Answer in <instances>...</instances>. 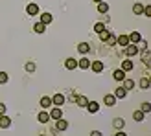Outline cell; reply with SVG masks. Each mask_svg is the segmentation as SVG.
Wrapping results in <instances>:
<instances>
[{"mask_svg": "<svg viewBox=\"0 0 151 136\" xmlns=\"http://www.w3.org/2000/svg\"><path fill=\"white\" fill-rule=\"evenodd\" d=\"M125 54H127V57H134L138 54V46H137V44H127V46H125Z\"/></svg>", "mask_w": 151, "mask_h": 136, "instance_id": "cell-1", "label": "cell"}, {"mask_svg": "<svg viewBox=\"0 0 151 136\" xmlns=\"http://www.w3.org/2000/svg\"><path fill=\"white\" fill-rule=\"evenodd\" d=\"M87 110L90 112V114L100 112V103H98V101H88V103H87Z\"/></svg>", "mask_w": 151, "mask_h": 136, "instance_id": "cell-2", "label": "cell"}, {"mask_svg": "<svg viewBox=\"0 0 151 136\" xmlns=\"http://www.w3.org/2000/svg\"><path fill=\"white\" fill-rule=\"evenodd\" d=\"M54 22V15H50V13H41V24H52Z\"/></svg>", "mask_w": 151, "mask_h": 136, "instance_id": "cell-3", "label": "cell"}, {"mask_svg": "<svg viewBox=\"0 0 151 136\" xmlns=\"http://www.w3.org/2000/svg\"><path fill=\"white\" fill-rule=\"evenodd\" d=\"M90 68H92V72L101 74L103 72V63L101 61H94V63H90Z\"/></svg>", "mask_w": 151, "mask_h": 136, "instance_id": "cell-4", "label": "cell"}, {"mask_svg": "<svg viewBox=\"0 0 151 136\" xmlns=\"http://www.w3.org/2000/svg\"><path fill=\"white\" fill-rule=\"evenodd\" d=\"M48 114H50V118H54V120H61L63 118V110L59 109V107H54V110L48 112Z\"/></svg>", "mask_w": 151, "mask_h": 136, "instance_id": "cell-5", "label": "cell"}, {"mask_svg": "<svg viewBox=\"0 0 151 136\" xmlns=\"http://www.w3.org/2000/svg\"><path fill=\"white\" fill-rule=\"evenodd\" d=\"M7 127H11V120L7 118L6 114L0 116V129H7Z\"/></svg>", "mask_w": 151, "mask_h": 136, "instance_id": "cell-6", "label": "cell"}, {"mask_svg": "<svg viewBox=\"0 0 151 136\" xmlns=\"http://www.w3.org/2000/svg\"><path fill=\"white\" fill-rule=\"evenodd\" d=\"M142 41V35L138 33V31H133L131 35H129V44H137V42H140Z\"/></svg>", "mask_w": 151, "mask_h": 136, "instance_id": "cell-7", "label": "cell"}, {"mask_svg": "<svg viewBox=\"0 0 151 136\" xmlns=\"http://www.w3.org/2000/svg\"><path fill=\"white\" fill-rule=\"evenodd\" d=\"M65 68H68V70H74V68H78V61L76 59H72V57H68L65 61Z\"/></svg>", "mask_w": 151, "mask_h": 136, "instance_id": "cell-8", "label": "cell"}, {"mask_svg": "<svg viewBox=\"0 0 151 136\" xmlns=\"http://www.w3.org/2000/svg\"><path fill=\"white\" fill-rule=\"evenodd\" d=\"M116 44H120V46H127V44H129V37L127 35H120V37H116Z\"/></svg>", "mask_w": 151, "mask_h": 136, "instance_id": "cell-9", "label": "cell"}, {"mask_svg": "<svg viewBox=\"0 0 151 136\" xmlns=\"http://www.w3.org/2000/svg\"><path fill=\"white\" fill-rule=\"evenodd\" d=\"M112 77H114L116 81H124V79H125V72L122 70V68H118V70H114V74H112Z\"/></svg>", "mask_w": 151, "mask_h": 136, "instance_id": "cell-10", "label": "cell"}, {"mask_svg": "<svg viewBox=\"0 0 151 136\" xmlns=\"http://www.w3.org/2000/svg\"><path fill=\"white\" fill-rule=\"evenodd\" d=\"M52 103L57 105V107H59V105H63V103H65V96H63V94H55L54 97H52Z\"/></svg>", "mask_w": 151, "mask_h": 136, "instance_id": "cell-11", "label": "cell"}, {"mask_svg": "<svg viewBox=\"0 0 151 136\" xmlns=\"http://www.w3.org/2000/svg\"><path fill=\"white\" fill-rule=\"evenodd\" d=\"M26 11H28V15H39V6H37V4H29L26 7Z\"/></svg>", "mask_w": 151, "mask_h": 136, "instance_id": "cell-12", "label": "cell"}, {"mask_svg": "<svg viewBox=\"0 0 151 136\" xmlns=\"http://www.w3.org/2000/svg\"><path fill=\"white\" fill-rule=\"evenodd\" d=\"M88 50H90V46H88V42H81V44H78V52L79 54H88Z\"/></svg>", "mask_w": 151, "mask_h": 136, "instance_id": "cell-13", "label": "cell"}, {"mask_svg": "<svg viewBox=\"0 0 151 136\" xmlns=\"http://www.w3.org/2000/svg\"><path fill=\"white\" fill-rule=\"evenodd\" d=\"M125 96H127V90L124 87H118L114 90V97H116V99H118V97H125Z\"/></svg>", "mask_w": 151, "mask_h": 136, "instance_id": "cell-14", "label": "cell"}, {"mask_svg": "<svg viewBox=\"0 0 151 136\" xmlns=\"http://www.w3.org/2000/svg\"><path fill=\"white\" fill-rule=\"evenodd\" d=\"M41 107H42V109H48V107H52V97H48V96L41 97Z\"/></svg>", "mask_w": 151, "mask_h": 136, "instance_id": "cell-15", "label": "cell"}, {"mask_svg": "<svg viewBox=\"0 0 151 136\" xmlns=\"http://www.w3.org/2000/svg\"><path fill=\"white\" fill-rule=\"evenodd\" d=\"M122 70H124V72L133 70V61H131V59H125V61L122 63Z\"/></svg>", "mask_w": 151, "mask_h": 136, "instance_id": "cell-16", "label": "cell"}, {"mask_svg": "<svg viewBox=\"0 0 151 136\" xmlns=\"http://www.w3.org/2000/svg\"><path fill=\"white\" fill-rule=\"evenodd\" d=\"M114 103H116V97H114V94H107V96H105V105H109V107H112Z\"/></svg>", "mask_w": 151, "mask_h": 136, "instance_id": "cell-17", "label": "cell"}, {"mask_svg": "<svg viewBox=\"0 0 151 136\" xmlns=\"http://www.w3.org/2000/svg\"><path fill=\"white\" fill-rule=\"evenodd\" d=\"M37 118H39L41 123H48L50 122V114H48V112H39V116H37Z\"/></svg>", "mask_w": 151, "mask_h": 136, "instance_id": "cell-18", "label": "cell"}, {"mask_svg": "<svg viewBox=\"0 0 151 136\" xmlns=\"http://www.w3.org/2000/svg\"><path fill=\"white\" fill-rule=\"evenodd\" d=\"M76 103H78L79 107H87V103H88V99H87L85 96H78V97H76Z\"/></svg>", "mask_w": 151, "mask_h": 136, "instance_id": "cell-19", "label": "cell"}, {"mask_svg": "<svg viewBox=\"0 0 151 136\" xmlns=\"http://www.w3.org/2000/svg\"><path fill=\"white\" fill-rule=\"evenodd\" d=\"M66 127H68V122H66V120H57V131H65Z\"/></svg>", "mask_w": 151, "mask_h": 136, "instance_id": "cell-20", "label": "cell"}, {"mask_svg": "<svg viewBox=\"0 0 151 136\" xmlns=\"http://www.w3.org/2000/svg\"><path fill=\"white\" fill-rule=\"evenodd\" d=\"M44 29H46V26L41 24V22H37V24H33V31L35 33H44Z\"/></svg>", "mask_w": 151, "mask_h": 136, "instance_id": "cell-21", "label": "cell"}, {"mask_svg": "<svg viewBox=\"0 0 151 136\" xmlns=\"http://www.w3.org/2000/svg\"><path fill=\"white\" fill-rule=\"evenodd\" d=\"M78 66H79V68H83V70H85V68H88V66H90V61H88L87 57H83L81 61H78Z\"/></svg>", "mask_w": 151, "mask_h": 136, "instance_id": "cell-22", "label": "cell"}, {"mask_svg": "<svg viewBox=\"0 0 151 136\" xmlns=\"http://www.w3.org/2000/svg\"><path fill=\"white\" fill-rule=\"evenodd\" d=\"M124 88L125 90H133L134 88V81L133 79H124Z\"/></svg>", "mask_w": 151, "mask_h": 136, "instance_id": "cell-23", "label": "cell"}, {"mask_svg": "<svg viewBox=\"0 0 151 136\" xmlns=\"http://www.w3.org/2000/svg\"><path fill=\"white\" fill-rule=\"evenodd\" d=\"M142 11H144V6L142 4H134L133 6V13L134 15H142Z\"/></svg>", "mask_w": 151, "mask_h": 136, "instance_id": "cell-24", "label": "cell"}, {"mask_svg": "<svg viewBox=\"0 0 151 136\" xmlns=\"http://www.w3.org/2000/svg\"><path fill=\"white\" fill-rule=\"evenodd\" d=\"M133 120H134V122H142V120H144V112H142V110H137V112L133 114Z\"/></svg>", "mask_w": 151, "mask_h": 136, "instance_id": "cell-25", "label": "cell"}, {"mask_svg": "<svg viewBox=\"0 0 151 136\" xmlns=\"http://www.w3.org/2000/svg\"><path fill=\"white\" fill-rule=\"evenodd\" d=\"M98 11H100V13H107L109 11V6L105 4V2H100V4H98Z\"/></svg>", "mask_w": 151, "mask_h": 136, "instance_id": "cell-26", "label": "cell"}, {"mask_svg": "<svg viewBox=\"0 0 151 136\" xmlns=\"http://www.w3.org/2000/svg\"><path fill=\"white\" fill-rule=\"evenodd\" d=\"M7 81H9V75H7L6 72H0V85H6Z\"/></svg>", "mask_w": 151, "mask_h": 136, "instance_id": "cell-27", "label": "cell"}, {"mask_svg": "<svg viewBox=\"0 0 151 136\" xmlns=\"http://www.w3.org/2000/svg\"><path fill=\"white\" fill-rule=\"evenodd\" d=\"M112 123H114V127H116L118 131H122V127H124V120H120V118H116V120H114V122H112Z\"/></svg>", "mask_w": 151, "mask_h": 136, "instance_id": "cell-28", "label": "cell"}, {"mask_svg": "<svg viewBox=\"0 0 151 136\" xmlns=\"http://www.w3.org/2000/svg\"><path fill=\"white\" fill-rule=\"evenodd\" d=\"M109 37H111V31H105V29H103V31L100 33V39H101L103 42H107V39H109Z\"/></svg>", "mask_w": 151, "mask_h": 136, "instance_id": "cell-29", "label": "cell"}, {"mask_svg": "<svg viewBox=\"0 0 151 136\" xmlns=\"http://www.w3.org/2000/svg\"><path fill=\"white\" fill-rule=\"evenodd\" d=\"M103 29H105V26L101 24V22H98V24H94V31H96V33H101Z\"/></svg>", "mask_w": 151, "mask_h": 136, "instance_id": "cell-30", "label": "cell"}, {"mask_svg": "<svg viewBox=\"0 0 151 136\" xmlns=\"http://www.w3.org/2000/svg\"><path fill=\"white\" fill-rule=\"evenodd\" d=\"M140 87H142V88H149V79H147V77L140 79Z\"/></svg>", "mask_w": 151, "mask_h": 136, "instance_id": "cell-31", "label": "cell"}, {"mask_svg": "<svg viewBox=\"0 0 151 136\" xmlns=\"http://www.w3.org/2000/svg\"><path fill=\"white\" fill-rule=\"evenodd\" d=\"M107 42L111 44V46H114V44H116V35H114V33H111V37L107 39Z\"/></svg>", "mask_w": 151, "mask_h": 136, "instance_id": "cell-32", "label": "cell"}, {"mask_svg": "<svg viewBox=\"0 0 151 136\" xmlns=\"http://www.w3.org/2000/svg\"><path fill=\"white\" fill-rule=\"evenodd\" d=\"M26 72H35V64L33 63H26Z\"/></svg>", "mask_w": 151, "mask_h": 136, "instance_id": "cell-33", "label": "cell"}, {"mask_svg": "<svg viewBox=\"0 0 151 136\" xmlns=\"http://www.w3.org/2000/svg\"><path fill=\"white\" fill-rule=\"evenodd\" d=\"M144 64H146V66H149V52H147V50L144 52Z\"/></svg>", "mask_w": 151, "mask_h": 136, "instance_id": "cell-34", "label": "cell"}, {"mask_svg": "<svg viewBox=\"0 0 151 136\" xmlns=\"http://www.w3.org/2000/svg\"><path fill=\"white\" fill-rule=\"evenodd\" d=\"M142 13H144L146 17H151V6H146V7H144V11H142Z\"/></svg>", "mask_w": 151, "mask_h": 136, "instance_id": "cell-35", "label": "cell"}, {"mask_svg": "<svg viewBox=\"0 0 151 136\" xmlns=\"http://www.w3.org/2000/svg\"><path fill=\"white\" fill-rule=\"evenodd\" d=\"M149 109H151V107H149V103H147V101H146V103H142V110H144V112H149Z\"/></svg>", "mask_w": 151, "mask_h": 136, "instance_id": "cell-36", "label": "cell"}, {"mask_svg": "<svg viewBox=\"0 0 151 136\" xmlns=\"http://www.w3.org/2000/svg\"><path fill=\"white\" fill-rule=\"evenodd\" d=\"M4 114H6V105L0 103V116H4Z\"/></svg>", "mask_w": 151, "mask_h": 136, "instance_id": "cell-37", "label": "cell"}, {"mask_svg": "<svg viewBox=\"0 0 151 136\" xmlns=\"http://www.w3.org/2000/svg\"><path fill=\"white\" fill-rule=\"evenodd\" d=\"M90 136H103L100 131H92V132H90Z\"/></svg>", "mask_w": 151, "mask_h": 136, "instance_id": "cell-38", "label": "cell"}, {"mask_svg": "<svg viewBox=\"0 0 151 136\" xmlns=\"http://www.w3.org/2000/svg\"><path fill=\"white\" fill-rule=\"evenodd\" d=\"M116 136H127V134H125L124 131H118V132H116Z\"/></svg>", "mask_w": 151, "mask_h": 136, "instance_id": "cell-39", "label": "cell"}, {"mask_svg": "<svg viewBox=\"0 0 151 136\" xmlns=\"http://www.w3.org/2000/svg\"><path fill=\"white\" fill-rule=\"evenodd\" d=\"M94 2H96V4H100V2H103V0H94Z\"/></svg>", "mask_w": 151, "mask_h": 136, "instance_id": "cell-40", "label": "cell"}, {"mask_svg": "<svg viewBox=\"0 0 151 136\" xmlns=\"http://www.w3.org/2000/svg\"><path fill=\"white\" fill-rule=\"evenodd\" d=\"M41 136H42V134H41Z\"/></svg>", "mask_w": 151, "mask_h": 136, "instance_id": "cell-41", "label": "cell"}]
</instances>
